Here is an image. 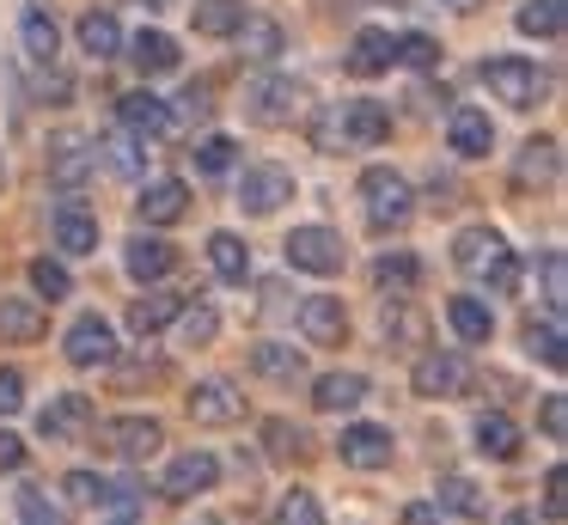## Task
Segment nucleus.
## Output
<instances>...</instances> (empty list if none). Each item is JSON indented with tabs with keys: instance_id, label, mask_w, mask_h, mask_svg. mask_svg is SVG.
I'll list each match as a JSON object with an SVG mask.
<instances>
[{
	"instance_id": "obj_1",
	"label": "nucleus",
	"mask_w": 568,
	"mask_h": 525,
	"mask_svg": "<svg viewBox=\"0 0 568 525\" xmlns=\"http://www.w3.org/2000/svg\"><path fill=\"white\" fill-rule=\"evenodd\" d=\"M361 202H367V226L373 232H404L416 220V190L404 171L392 165H367L361 171Z\"/></svg>"
},
{
	"instance_id": "obj_2",
	"label": "nucleus",
	"mask_w": 568,
	"mask_h": 525,
	"mask_svg": "<svg viewBox=\"0 0 568 525\" xmlns=\"http://www.w3.org/2000/svg\"><path fill=\"white\" fill-rule=\"evenodd\" d=\"M477 80L489 85V98H495V104H507V110H531L544 98V73L531 68L526 55H489L477 68Z\"/></svg>"
},
{
	"instance_id": "obj_3",
	"label": "nucleus",
	"mask_w": 568,
	"mask_h": 525,
	"mask_svg": "<svg viewBox=\"0 0 568 525\" xmlns=\"http://www.w3.org/2000/svg\"><path fill=\"white\" fill-rule=\"evenodd\" d=\"M300 104H306V85H300L294 73H263L245 92V117L263 122V129H287V122L300 117Z\"/></svg>"
},
{
	"instance_id": "obj_4",
	"label": "nucleus",
	"mask_w": 568,
	"mask_h": 525,
	"mask_svg": "<svg viewBox=\"0 0 568 525\" xmlns=\"http://www.w3.org/2000/svg\"><path fill=\"white\" fill-rule=\"evenodd\" d=\"M294 171L275 165V159H263V165H245V178H239V208L245 214H282L287 202H294Z\"/></svg>"
},
{
	"instance_id": "obj_5",
	"label": "nucleus",
	"mask_w": 568,
	"mask_h": 525,
	"mask_svg": "<svg viewBox=\"0 0 568 525\" xmlns=\"http://www.w3.org/2000/svg\"><path fill=\"white\" fill-rule=\"evenodd\" d=\"M287 269H306V275H336L343 269V232H331V226H294L287 232Z\"/></svg>"
},
{
	"instance_id": "obj_6",
	"label": "nucleus",
	"mask_w": 568,
	"mask_h": 525,
	"mask_svg": "<svg viewBox=\"0 0 568 525\" xmlns=\"http://www.w3.org/2000/svg\"><path fill=\"white\" fill-rule=\"evenodd\" d=\"M92 171H99V141L80 134V129L55 134V141H50V183H55V190H80Z\"/></svg>"
},
{
	"instance_id": "obj_7",
	"label": "nucleus",
	"mask_w": 568,
	"mask_h": 525,
	"mask_svg": "<svg viewBox=\"0 0 568 525\" xmlns=\"http://www.w3.org/2000/svg\"><path fill=\"white\" fill-rule=\"evenodd\" d=\"M409 385H416V397H465V385H470V366H465V354H453V349H434V354H422L416 361V373H409Z\"/></svg>"
},
{
	"instance_id": "obj_8",
	"label": "nucleus",
	"mask_w": 568,
	"mask_h": 525,
	"mask_svg": "<svg viewBox=\"0 0 568 525\" xmlns=\"http://www.w3.org/2000/svg\"><path fill=\"white\" fill-rule=\"evenodd\" d=\"M214 483H221V458L196 446V452H178V458L165 464L160 495H165V501H196V495H209Z\"/></svg>"
},
{
	"instance_id": "obj_9",
	"label": "nucleus",
	"mask_w": 568,
	"mask_h": 525,
	"mask_svg": "<svg viewBox=\"0 0 568 525\" xmlns=\"http://www.w3.org/2000/svg\"><path fill=\"white\" fill-rule=\"evenodd\" d=\"M300 336H306L312 349H343L348 342V305L336 300V293H312V300H300Z\"/></svg>"
},
{
	"instance_id": "obj_10",
	"label": "nucleus",
	"mask_w": 568,
	"mask_h": 525,
	"mask_svg": "<svg viewBox=\"0 0 568 525\" xmlns=\"http://www.w3.org/2000/svg\"><path fill=\"white\" fill-rule=\"evenodd\" d=\"M99 440H104V452L135 464V458H153V452L165 446V427L153 422V415H116V422L99 427Z\"/></svg>"
},
{
	"instance_id": "obj_11",
	"label": "nucleus",
	"mask_w": 568,
	"mask_h": 525,
	"mask_svg": "<svg viewBox=\"0 0 568 525\" xmlns=\"http://www.w3.org/2000/svg\"><path fill=\"white\" fill-rule=\"evenodd\" d=\"M336 452H343L348 471H385L397 440H392V427H379V422H348L343 440H336Z\"/></svg>"
},
{
	"instance_id": "obj_12",
	"label": "nucleus",
	"mask_w": 568,
	"mask_h": 525,
	"mask_svg": "<svg viewBox=\"0 0 568 525\" xmlns=\"http://www.w3.org/2000/svg\"><path fill=\"white\" fill-rule=\"evenodd\" d=\"M184 410H190V422H196V427H233L239 415H245V397H239L226 378H196L190 397H184Z\"/></svg>"
},
{
	"instance_id": "obj_13",
	"label": "nucleus",
	"mask_w": 568,
	"mask_h": 525,
	"mask_svg": "<svg viewBox=\"0 0 568 525\" xmlns=\"http://www.w3.org/2000/svg\"><path fill=\"white\" fill-rule=\"evenodd\" d=\"M62 354H68L74 366H111V361H116V330L104 324L99 312H87V317H74V324H68Z\"/></svg>"
},
{
	"instance_id": "obj_14",
	"label": "nucleus",
	"mask_w": 568,
	"mask_h": 525,
	"mask_svg": "<svg viewBox=\"0 0 568 525\" xmlns=\"http://www.w3.org/2000/svg\"><path fill=\"white\" fill-rule=\"evenodd\" d=\"M392 61H397V37L385 31V24H361L348 55H343V68L355 73V80H379V73H392Z\"/></svg>"
},
{
	"instance_id": "obj_15",
	"label": "nucleus",
	"mask_w": 568,
	"mask_h": 525,
	"mask_svg": "<svg viewBox=\"0 0 568 525\" xmlns=\"http://www.w3.org/2000/svg\"><path fill=\"white\" fill-rule=\"evenodd\" d=\"M135 214L148 220V226H178V220L190 214V183H184V178H153V183H141Z\"/></svg>"
},
{
	"instance_id": "obj_16",
	"label": "nucleus",
	"mask_w": 568,
	"mask_h": 525,
	"mask_svg": "<svg viewBox=\"0 0 568 525\" xmlns=\"http://www.w3.org/2000/svg\"><path fill=\"white\" fill-rule=\"evenodd\" d=\"M446 147H453L458 159H489V147H495V122H489V110H477V104H453V117H446Z\"/></svg>"
},
{
	"instance_id": "obj_17",
	"label": "nucleus",
	"mask_w": 568,
	"mask_h": 525,
	"mask_svg": "<svg viewBox=\"0 0 568 525\" xmlns=\"http://www.w3.org/2000/svg\"><path fill=\"white\" fill-rule=\"evenodd\" d=\"M123 269H129V281L153 287V281H165V275L178 269V244L153 239V232H135V239L123 244Z\"/></svg>"
},
{
	"instance_id": "obj_18",
	"label": "nucleus",
	"mask_w": 568,
	"mask_h": 525,
	"mask_svg": "<svg viewBox=\"0 0 568 525\" xmlns=\"http://www.w3.org/2000/svg\"><path fill=\"white\" fill-rule=\"evenodd\" d=\"M116 117H123L129 134H141V141H160V134H172V104H165L160 92H123L116 98Z\"/></svg>"
},
{
	"instance_id": "obj_19",
	"label": "nucleus",
	"mask_w": 568,
	"mask_h": 525,
	"mask_svg": "<svg viewBox=\"0 0 568 525\" xmlns=\"http://www.w3.org/2000/svg\"><path fill=\"white\" fill-rule=\"evenodd\" d=\"M50 232H55V251H68V256H92V251H99V214H92V208H80V202L55 208Z\"/></svg>"
},
{
	"instance_id": "obj_20",
	"label": "nucleus",
	"mask_w": 568,
	"mask_h": 525,
	"mask_svg": "<svg viewBox=\"0 0 568 525\" xmlns=\"http://www.w3.org/2000/svg\"><path fill=\"white\" fill-rule=\"evenodd\" d=\"M87 427H92V397L87 391H62V397H50V410L38 415L43 440H80Z\"/></svg>"
},
{
	"instance_id": "obj_21",
	"label": "nucleus",
	"mask_w": 568,
	"mask_h": 525,
	"mask_svg": "<svg viewBox=\"0 0 568 525\" xmlns=\"http://www.w3.org/2000/svg\"><path fill=\"white\" fill-rule=\"evenodd\" d=\"M336 110H343L348 147H379L385 134H392V110H385L379 98H348V104H336Z\"/></svg>"
},
{
	"instance_id": "obj_22",
	"label": "nucleus",
	"mask_w": 568,
	"mask_h": 525,
	"mask_svg": "<svg viewBox=\"0 0 568 525\" xmlns=\"http://www.w3.org/2000/svg\"><path fill=\"white\" fill-rule=\"evenodd\" d=\"M519 446H526V434H519V422H514L507 410H483V415H477V452H483V458L514 464Z\"/></svg>"
},
{
	"instance_id": "obj_23",
	"label": "nucleus",
	"mask_w": 568,
	"mask_h": 525,
	"mask_svg": "<svg viewBox=\"0 0 568 525\" xmlns=\"http://www.w3.org/2000/svg\"><path fill=\"white\" fill-rule=\"evenodd\" d=\"M556 171H562V141H556V134H538V141L519 147V159H514L519 190H531V183H556Z\"/></svg>"
},
{
	"instance_id": "obj_24",
	"label": "nucleus",
	"mask_w": 568,
	"mask_h": 525,
	"mask_svg": "<svg viewBox=\"0 0 568 525\" xmlns=\"http://www.w3.org/2000/svg\"><path fill=\"white\" fill-rule=\"evenodd\" d=\"M367 403V373H324L312 385V410L318 415H343V410H361Z\"/></svg>"
},
{
	"instance_id": "obj_25",
	"label": "nucleus",
	"mask_w": 568,
	"mask_h": 525,
	"mask_svg": "<svg viewBox=\"0 0 568 525\" xmlns=\"http://www.w3.org/2000/svg\"><path fill=\"white\" fill-rule=\"evenodd\" d=\"M233 37H239V49H245V61H257V68H270V61L287 49V31L275 19H263V12H245Z\"/></svg>"
},
{
	"instance_id": "obj_26",
	"label": "nucleus",
	"mask_w": 568,
	"mask_h": 525,
	"mask_svg": "<svg viewBox=\"0 0 568 525\" xmlns=\"http://www.w3.org/2000/svg\"><path fill=\"white\" fill-rule=\"evenodd\" d=\"M178 305H184V293L148 287V293H141V300H135V305H129V330H135L141 342H148V336H160V330H172Z\"/></svg>"
},
{
	"instance_id": "obj_27",
	"label": "nucleus",
	"mask_w": 568,
	"mask_h": 525,
	"mask_svg": "<svg viewBox=\"0 0 568 525\" xmlns=\"http://www.w3.org/2000/svg\"><path fill=\"white\" fill-rule=\"evenodd\" d=\"M446 324L458 330V342H489L495 336V312L477 293H453V300H446Z\"/></svg>"
},
{
	"instance_id": "obj_28",
	"label": "nucleus",
	"mask_w": 568,
	"mask_h": 525,
	"mask_svg": "<svg viewBox=\"0 0 568 525\" xmlns=\"http://www.w3.org/2000/svg\"><path fill=\"white\" fill-rule=\"evenodd\" d=\"M19 43H26V55L38 61V68H50V61L62 55V24H55L43 7H31L26 19H19Z\"/></svg>"
},
{
	"instance_id": "obj_29",
	"label": "nucleus",
	"mask_w": 568,
	"mask_h": 525,
	"mask_svg": "<svg viewBox=\"0 0 568 525\" xmlns=\"http://www.w3.org/2000/svg\"><path fill=\"white\" fill-rule=\"evenodd\" d=\"M50 330L43 300H0V342H38Z\"/></svg>"
},
{
	"instance_id": "obj_30",
	"label": "nucleus",
	"mask_w": 568,
	"mask_h": 525,
	"mask_svg": "<svg viewBox=\"0 0 568 525\" xmlns=\"http://www.w3.org/2000/svg\"><path fill=\"white\" fill-rule=\"evenodd\" d=\"M129 61H135L148 80H160V73H178V37H165V31H141L135 43H129Z\"/></svg>"
},
{
	"instance_id": "obj_31",
	"label": "nucleus",
	"mask_w": 568,
	"mask_h": 525,
	"mask_svg": "<svg viewBox=\"0 0 568 525\" xmlns=\"http://www.w3.org/2000/svg\"><path fill=\"white\" fill-rule=\"evenodd\" d=\"M379 324H385V342H397V349H422V312L409 305V293H385V312H379Z\"/></svg>"
},
{
	"instance_id": "obj_32",
	"label": "nucleus",
	"mask_w": 568,
	"mask_h": 525,
	"mask_svg": "<svg viewBox=\"0 0 568 525\" xmlns=\"http://www.w3.org/2000/svg\"><path fill=\"white\" fill-rule=\"evenodd\" d=\"M209 269L221 281H233V287H239V281H251V244L239 239V232H214V239H209Z\"/></svg>"
},
{
	"instance_id": "obj_33",
	"label": "nucleus",
	"mask_w": 568,
	"mask_h": 525,
	"mask_svg": "<svg viewBox=\"0 0 568 525\" xmlns=\"http://www.w3.org/2000/svg\"><path fill=\"white\" fill-rule=\"evenodd\" d=\"M172 324H178V342H184V349H209V342L221 336V312H214L209 300H184Z\"/></svg>"
},
{
	"instance_id": "obj_34",
	"label": "nucleus",
	"mask_w": 568,
	"mask_h": 525,
	"mask_svg": "<svg viewBox=\"0 0 568 525\" xmlns=\"http://www.w3.org/2000/svg\"><path fill=\"white\" fill-rule=\"evenodd\" d=\"M495 251H507V239H501L495 226H465V232L453 239V263L465 269V275H477V269L489 263Z\"/></svg>"
},
{
	"instance_id": "obj_35",
	"label": "nucleus",
	"mask_w": 568,
	"mask_h": 525,
	"mask_svg": "<svg viewBox=\"0 0 568 525\" xmlns=\"http://www.w3.org/2000/svg\"><path fill=\"white\" fill-rule=\"evenodd\" d=\"M245 12H251L245 0H196V7H190V24H196V37H233Z\"/></svg>"
},
{
	"instance_id": "obj_36",
	"label": "nucleus",
	"mask_w": 568,
	"mask_h": 525,
	"mask_svg": "<svg viewBox=\"0 0 568 525\" xmlns=\"http://www.w3.org/2000/svg\"><path fill=\"white\" fill-rule=\"evenodd\" d=\"M80 49L99 55V61H116L123 55V24H116L111 12H87V19H80Z\"/></svg>"
},
{
	"instance_id": "obj_37",
	"label": "nucleus",
	"mask_w": 568,
	"mask_h": 525,
	"mask_svg": "<svg viewBox=\"0 0 568 525\" xmlns=\"http://www.w3.org/2000/svg\"><path fill=\"white\" fill-rule=\"evenodd\" d=\"M434 507H440V513H458V519H483V513H489V501H483V488L470 483V476H440V495H434Z\"/></svg>"
},
{
	"instance_id": "obj_38",
	"label": "nucleus",
	"mask_w": 568,
	"mask_h": 525,
	"mask_svg": "<svg viewBox=\"0 0 568 525\" xmlns=\"http://www.w3.org/2000/svg\"><path fill=\"white\" fill-rule=\"evenodd\" d=\"M416 281H422V263L409 251H385L373 263V287L379 293H416Z\"/></svg>"
},
{
	"instance_id": "obj_39",
	"label": "nucleus",
	"mask_w": 568,
	"mask_h": 525,
	"mask_svg": "<svg viewBox=\"0 0 568 525\" xmlns=\"http://www.w3.org/2000/svg\"><path fill=\"white\" fill-rule=\"evenodd\" d=\"M526 354H531V361H544L550 373H562V366H568V336H562V324H556V317L526 324Z\"/></svg>"
},
{
	"instance_id": "obj_40",
	"label": "nucleus",
	"mask_w": 568,
	"mask_h": 525,
	"mask_svg": "<svg viewBox=\"0 0 568 525\" xmlns=\"http://www.w3.org/2000/svg\"><path fill=\"white\" fill-rule=\"evenodd\" d=\"M251 366H257L263 378H300L306 373V354H300L294 342H257V349H251Z\"/></svg>"
},
{
	"instance_id": "obj_41",
	"label": "nucleus",
	"mask_w": 568,
	"mask_h": 525,
	"mask_svg": "<svg viewBox=\"0 0 568 525\" xmlns=\"http://www.w3.org/2000/svg\"><path fill=\"white\" fill-rule=\"evenodd\" d=\"M562 0H519V12H514V24L526 37H562Z\"/></svg>"
},
{
	"instance_id": "obj_42",
	"label": "nucleus",
	"mask_w": 568,
	"mask_h": 525,
	"mask_svg": "<svg viewBox=\"0 0 568 525\" xmlns=\"http://www.w3.org/2000/svg\"><path fill=\"white\" fill-rule=\"evenodd\" d=\"M196 171L202 178H221V171H233V159H239V141L233 134H209V141H196Z\"/></svg>"
},
{
	"instance_id": "obj_43",
	"label": "nucleus",
	"mask_w": 568,
	"mask_h": 525,
	"mask_svg": "<svg viewBox=\"0 0 568 525\" xmlns=\"http://www.w3.org/2000/svg\"><path fill=\"white\" fill-rule=\"evenodd\" d=\"M275 525H324V507L312 488H287L282 501H275Z\"/></svg>"
},
{
	"instance_id": "obj_44",
	"label": "nucleus",
	"mask_w": 568,
	"mask_h": 525,
	"mask_svg": "<svg viewBox=\"0 0 568 525\" xmlns=\"http://www.w3.org/2000/svg\"><path fill=\"white\" fill-rule=\"evenodd\" d=\"M13 507H19V525H68V513L55 507V501L43 495V488H31V483L13 495Z\"/></svg>"
},
{
	"instance_id": "obj_45",
	"label": "nucleus",
	"mask_w": 568,
	"mask_h": 525,
	"mask_svg": "<svg viewBox=\"0 0 568 525\" xmlns=\"http://www.w3.org/2000/svg\"><path fill=\"white\" fill-rule=\"evenodd\" d=\"M31 287H38V300H68V293H74V275H68V263H55V256H38V263H31Z\"/></svg>"
},
{
	"instance_id": "obj_46",
	"label": "nucleus",
	"mask_w": 568,
	"mask_h": 525,
	"mask_svg": "<svg viewBox=\"0 0 568 525\" xmlns=\"http://www.w3.org/2000/svg\"><path fill=\"white\" fill-rule=\"evenodd\" d=\"M263 446H270V458H300L312 440H306V427H294V422L275 415V422H263Z\"/></svg>"
},
{
	"instance_id": "obj_47",
	"label": "nucleus",
	"mask_w": 568,
	"mask_h": 525,
	"mask_svg": "<svg viewBox=\"0 0 568 525\" xmlns=\"http://www.w3.org/2000/svg\"><path fill=\"white\" fill-rule=\"evenodd\" d=\"M544 305H550V317H562V305H568V256L562 251H544Z\"/></svg>"
},
{
	"instance_id": "obj_48",
	"label": "nucleus",
	"mask_w": 568,
	"mask_h": 525,
	"mask_svg": "<svg viewBox=\"0 0 568 525\" xmlns=\"http://www.w3.org/2000/svg\"><path fill=\"white\" fill-rule=\"evenodd\" d=\"M477 275H483V287H489V293H514L519 287V256L514 251H495Z\"/></svg>"
},
{
	"instance_id": "obj_49",
	"label": "nucleus",
	"mask_w": 568,
	"mask_h": 525,
	"mask_svg": "<svg viewBox=\"0 0 568 525\" xmlns=\"http://www.w3.org/2000/svg\"><path fill=\"white\" fill-rule=\"evenodd\" d=\"M312 147H318V153H343V147H348V134H343V110H336V104H324V110H318V122H312Z\"/></svg>"
},
{
	"instance_id": "obj_50",
	"label": "nucleus",
	"mask_w": 568,
	"mask_h": 525,
	"mask_svg": "<svg viewBox=\"0 0 568 525\" xmlns=\"http://www.w3.org/2000/svg\"><path fill=\"white\" fill-rule=\"evenodd\" d=\"M397 61H409V68H440V43L434 37H422V31H409V37H397Z\"/></svg>"
},
{
	"instance_id": "obj_51",
	"label": "nucleus",
	"mask_w": 568,
	"mask_h": 525,
	"mask_svg": "<svg viewBox=\"0 0 568 525\" xmlns=\"http://www.w3.org/2000/svg\"><path fill=\"white\" fill-rule=\"evenodd\" d=\"M62 495L74 501V507H99V501H104V476H92V471H68V476H62Z\"/></svg>"
},
{
	"instance_id": "obj_52",
	"label": "nucleus",
	"mask_w": 568,
	"mask_h": 525,
	"mask_svg": "<svg viewBox=\"0 0 568 525\" xmlns=\"http://www.w3.org/2000/svg\"><path fill=\"white\" fill-rule=\"evenodd\" d=\"M99 153H111V171L135 178V171H141V134H116V141H104Z\"/></svg>"
},
{
	"instance_id": "obj_53",
	"label": "nucleus",
	"mask_w": 568,
	"mask_h": 525,
	"mask_svg": "<svg viewBox=\"0 0 568 525\" xmlns=\"http://www.w3.org/2000/svg\"><path fill=\"white\" fill-rule=\"evenodd\" d=\"M538 427L550 440H568V397H562V391H550V397L538 403Z\"/></svg>"
},
{
	"instance_id": "obj_54",
	"label": "nucleus",
	"mask_w": 568,
	"mask_h": 525,
	"mask_svg": "<svg viewBox=\"0 0 568 525\" xmlns=\"http://www.w3.org/2000/svg\"><path fill=\"white\" fill-rule=\"evenodd\" d=\"M544 513H550V519H562V513H568V471H562V464L544 471Z\"/></svg>"
},
{
	"instance_id": "obj_55",
	"label": "nucleus",
	"mask_w": 568,
	"mask_h": 525,
	"mask_svg": "<svg viewBox=\"0 0 568 525\" xmlns=\"http://www.w3.org/2000/svg\"><path fill=\"white\" fill-rule=\"evenodd\" d=\"M19 410H26V373L0 366V415H19Z\"/></svg>"
},
{
	"instance_id": "obj_56",
	"label": "nucleus",
	"mask_w": 568,
	"mask_h": 525,
	"mask_svg": "<svg viewBox=\"0 0 568 525\" xmlns=\"http://www.w3.org/2000/svg\"><path fill=\"white\" fill-rule=\"evenodd\" d=\"M0 471H7V476L26 471V440H19V434H0Z\"/></svg>"
},
{
	"instance_id": "obj_57",
	"label": "nucleus",
	"mask_w": 568,
	"mask_h": 525,
	"mask_svg": "<svg viewBox=\"0 0 568 525\" xmlns=\"http://www.w3.org/2000/svg\"><path fill=\"white\" fill-rule=\"evenodd\" d=\"M178 104H184V117H209V110H214V92H209V85H190Z\"/></svg>"
},
{
	"instance_id": "obj_58",
	"label": "nucleus",
	"mask_w": 568,
	"mask_h": 525,
	"mask_svg": "<svg viewBox=\"0 0 568 525\" xmlns=\"http://www.w3.org/2000/svg\"><path fill=\"white\" fill-rule=\"evenodd\" d=\"M404 525H440V507H434V501H416V507H404Z\"/></svg>"
},
{
	"instance_id": "obj_59",
	"label": "nucleus",
	"mask_w": 568,
	"mask_h": 525,
	"mask_svg": "<svg viewBox=\"0 0 568 525\" xmlns=\"http://www.w3.org/2000/svg\"><path fill=\"white\" fill-rule=\"evenodd\" d=\"M440 7H453V12H477L483 0H440Z\"/></svg>"
},
{
	"instance_id": "obj_60",
	"label": "nucleus",
	"mask_w": 568,
	"mask_h": 525,
	"mask_svg": "<svg viewBox=\"0 0 568 525\" xmlns=\"http://www.w3.org/2000/svg\"><path fill=\"white\" fill-rule=\"evenodd\" d=\"M501 525H538V519H531V513H526V507H519V513H507V519H501Z\"/></svg>"
},
{
	"instance_id": "obj_61",
	"label": "nucleus",
	"mask_w": 568,
	"mask_h": 525,
	"mask_svg": "<svg viewBox=\"0 0 568 525\" xmlns=\"http://www.w3.org/2000/svg\"><path fill=\"white\" fill-rule=\"evenodd\" d=\"M135 7H148V12H160V7H172V0H135Z\"/></svg>"
},
{
	"instance_id": "obj_62",
	"label": "nucleus",
	"mask_w": 568,
	"mask_h": 525,
	"mask_svg": "<svg viewBox=\"0 0 568 525\" xmlns=\"http://www.w3.org/2000/svg\"><path fill=\"white\" fill-rule=\"evenodd\" d=\"M0 183H7V159H0Z\"/></svg>"
}]
</instances>
